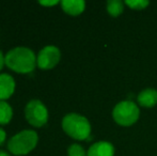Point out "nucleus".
I'll return each instance as SVG.
<instances>
[{
	"instance_id": "nucleus-10",
	"label": "nucleus",
	"mask_w": 157,
	"mask_h": 156,
	"mask_svg": "<svg viewBox=\"0 0 157 156\" xmlns=\"http://www.w3.org/2000/svg\"><path fill=\"white\" fill-rule=\"evenodd\" d=\"M60 4L63 12L71 16H78L86 9V2L82 0H62Z\"/></svg>"
},
{
	"instance_id": "nucleus-4",
	"label": "nucleus",
	"mask_w": 157,
	"mask_h": 156,
	"mask_svg": "<svg viewBox=\"0 0 157 156\" xmlns=\"http://www.w3.org/2000/svg\"><path fill=\"white\" fill-rule=\"evenodd\" d=\"M140 117L139 106L132 101H122L114 106L112 118L117 124L121 126H132Z\"/></svg>"
},
{
	"instance_id": "nucleus-13",
	"label": "nucleus",
	"mask_w": 157,
	"mask_h": 156,
	"mask_svg": "<svg viewBox=\"0 0 157 156\" xmlns=\"http://www.w3.org/2000/svg\"><path fill=\"white\" fill-rule=\"evenodd\" d=\"M67 156H88V152L82 146L73 143L67 148Z\"/></svg>"
},
{
	"instance_id": "nucleus-9",
	"label": "nucleus",
	"mask_w": 157,
	"mask_h": 156,
	"mask_svg": "<svg viewBox=\"0 0 157 156\" xmlns=\"http://www.w3.org/2000/svg\"><path fill=\"white\" fill-rule=\"evenodd\" d=\"M137 103L141 107L144 108H152L157 105V90L147 88L144 89L137 96Z\"/></svg>"
},
{
	"instance_id": "nucleus-2",
	"label": "nucleus",
	"mask_w": 157,
	"mask_h": 156,
	"mask_svg": "<svg viewBox=\"0 0 157 156\" xmlns=\"http://www.w3.org/2000/svg\"><path fill=\"white\" fill-rule=\"evenodd\" d=\"M61 125L64 133L75 140H87L91 135V124L89 120L79 113L71 112L65 115Z\"/></svg>"
},
{
	"instance_id": "nucleus-5",
	"label": "nucleus",
	"mask_w": 157,
	"mask_h": 156,
	"mask_svg": "<svg viewBox=\"0 0 157 156\" xmlns=\"http://www.w3.org/2000/svg\"><path fill=\"white\" fill-rule=\"evenodd\" d=\"M25 119L33 127H42L48 121V110L40 100H31L25 107Z\"/></svg>"
},
{
	"instance_id": "nucleus-8",
	"label": "nucleus",
	"mask_w": 157,
	"mask_h": 156,
	"mask_svg": "<svg viewBox=\"0 0 157 156\" xmlns=\"http://www.w3.org/2000/svg\"><path fill=\"white\" fill-rule=\"evenodd\" d=\"M88 156H114V146L111 142L97 141L90 146Z\"/></svg>"
},
{
	"instance_id": "nucleus-16",
	"label": "nucleus",
	"mask_w": 157,
	"mask_h": 156,
	"mask_svg": "<svg viewBox=\"0 0 157 156\" xmlns=\"http://www.w3.org/2000/svg\"><path fill=\"white\" fill-rule=\"evenodd\" d=\"M60 3L58 0H55V1H39V4L44 6H56V4Z\"/></svg>"
},
{
	"instance_id": "nucleus-12",
	"label": "nucleus",
	"mask_w": 157,
	"mask_h": 156,
	"mask_svg": "<svg viewBox=\"0 0 157 156\" xmlns=\"http://www.w3.org/2000/svg\"><path fill=\"white\" fill-rule=\"evenodd\" d=\"M125 3L120 0H109L107 2V12L110 16L112 17H118L124 11Z\"/></svg>"
},
{
	"instance_id": "nucleus-17",
	"label": "nucleus",
	"mask_w": 157,
	"mask_h": 156,
	"mask_svg": "<svg viewBox=\"0 0 157 156\" xmlns=\"http://www.w3.org/2000/svg\"><path fill=\"white\" fill-rule=\"evenodd\" d=\"M4 64H6V56H3L2 51L0 50V71L3 69Z\"/></svg>"
},
{
	"instance_id": "nucleus-14",
	"label": "nucleus",
	"mask_w": 157,
	"mask_h": 156,
	"mask_svg": "<svg viewBox=\"0 0 157 156\" xmlns=\"http://www.w3.org/2000/svg\"><path fill=\"white\" fill-rule=\"evenodd\" d=\"M124 3L132 10L139 11L147 8L150 4V2L147 1V0H130V1H125Z\"/></svg>"
},
{
	"instance_id": "nucleus-6",
	"label": "nucleus",
	"mask_w": 157,
	"mask_h": 156,
	"mask_svg": "<svg viewBox=\"0 0 157 156\" xmlns=\"http://www.w3.org/2000/svg\"><path fill=\"white\" fill-rule=\"evenodd\" d=\"M61 59V51L57 46L48 45L42 48L36 56V65L43 71L52 70Z\"/></svg>"
},
{
	"instance_id": "nucleus-18",
	"label": "nucleus",
	"mask_w": 157,
	"mask_h": 156,
	"mask_svg": "<svg viewBox=\"0 0 157 156\" xmlns=\"http://www.w3.org/2000/svg\"><path fill=\"white\" fill-rule=\"evenodd\" d=\"M0 156H12L10 153H8L6 151H3V150H0Z\"/></svg>"
},
{
	"instance_id": "nucleus-15",
	"label": "nucleus",
	"mask_w": 157,
	"mask_h": 156,
	"mask_svg": "<svg viewBox=\"0 0 157 156\" xmlns=\"http://www.w3.org/2000/svg\"><path fill=\"white\" fill-rule=\"evenodd\" d=\"M6 141V131L0 127V146H2Z\"/></svg>"
},
{
	"instance_id": "nucleus-7",
	"label": "nucleus",
	"mask_w": 157,
	"mask_h": 156,
	"mask_svg": "<svg viewBox=\"0 0 157 156\" xmlns=\"http://www.w3.org/2000/svg\"><path fill=\"white\" fill-rule=\"evenodd\" d=\"M16 82L10 74H0V101H6L14 94Z\"/></svg>"
},
{
	"instance_id": "nucleus-11",
	"label": "nucleus",
	"mask_w": 157,
	"mask_h": 156,
	"mask_svg": "<svg viewBox=\"0 0 157 156\" xmlns=\"http://www.w3.org/2000/svg\"><path fill=\"white\" fill-rule=\"evenodd\" d=\"M13 118V109L6 101H0V125H6Z\"/></svg>"
},
{
	"instance_id": "nucleus-1",
	"label": "nucleus",
	"mask_w": 157,
	"mask_h": 156,
	"mask_svg": "<svg viewBox=\"0 0 157 156\" xmlns=\"http://www.w3.org/2000/svg\"><path fill=\"white\" fill-rule=\"evenodd\" d=\"M6 65L15 73L29 74L36 67V57L32 49L18 46L6 52Z\"/></svg>"
},
{
	"instance_id": "nucleus-3",
	"label": "nucleus",
	"mask_w": 157,
	"mask_h": 156,
	"mask_svg": "<svg viewBox=\"0 0 157 156\" xmlns=\"http://www.w3.org/2000/svg\"><path fill=\"white\" fill-rule=\"evenodd\" d=\"M39 142V135L33 129H24L9 139L8 150L15 156H24L33 151Z\"/></svg>"
}]
</instances>
